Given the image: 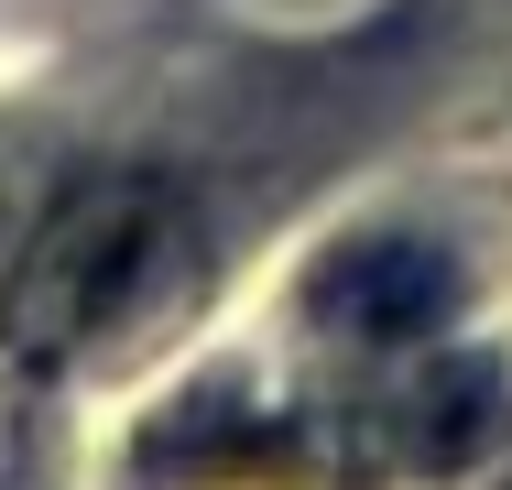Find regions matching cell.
Listing matches in <instances>:
<instances>
[{"label": "cell", "instance_id": "6da1fadb", "mask_svg": "<svg viewBox=\"0 0 512 490\" xmlns=\"http://www.w3.org/2000/svg\"><path fill=\"white\" fill-rule=\"evenodd\" d=\"M164 262H175V207H164V186H131V175L77 186L44 229H33V251L11 262V284H0V338H11L22 360L88 349V338H109L142 294L164 284Z\"/></svg>", "mask_w": 512, "mask_h": 490}, {"label": "cell", "instance_id": "7a4b0ae2", "mask_svg": "<svg viewBox=\"0 0 512 490\" xmlns=\"http://www.w3.org/2000/svg\"><path fill=\"white\" fill-rule=\"evenodd\" d=\"M447 294H458V273H447L425 240H360V251L327 262L316 316H327L338 338H360V349H404V338H425V327L447 316Z\"/></svg>", "mask_w": 512, "mask_h": 490}, {"label": "cell", "instance_id": "3957f363", "mask_svg": "<svg viewBox=\"0 0 512 490\" xmlns=\"http://www.w3.org/2000/svg\"><path fill=\"white\" fill-rule=\"evenodd\" d=\"M491 425H502V382H491V360H436V371H414V392L393 403V447H404L414 469H458V458H480Z\"/></svg>", "mask_w": 512, "mask_h": 490}]
</instances>
